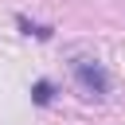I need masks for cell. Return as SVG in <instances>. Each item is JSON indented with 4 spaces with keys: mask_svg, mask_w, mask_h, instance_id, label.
I'll return each mask as SVG.
<instances>
[{
    "mask_svg": "<svg viewBox=\"0 0 125 125\" xmlns=\"http://www.w3.org/2000/svg\"><path fill=\"white\" fill-rule=\"evenodd\" d=\"M35 102H39V105L51 102V82H35Z\"/></svg>",
    "mask_w": 125,
    "mask_h": 125,
    "instance_id": "cell-2",
    "label": "cell"
},
{
    "mask_svg": "<svg viewBox=\"0 0 125 125\" xmlns=\"http://www.w3.org/2000/svg\"><path fill=\"white\" fill-rule=\"evenodd\" d=\"M74 78H78V82H82V90H90L94 98H102V94L109 90L105 70H102L98 62H90V59H74Z\"/></svg>",
    "mask_w": 125,
    "mask_h": 125,
    "instance_id": "cell-1",
    "label": "cell"
}]
</instances>
